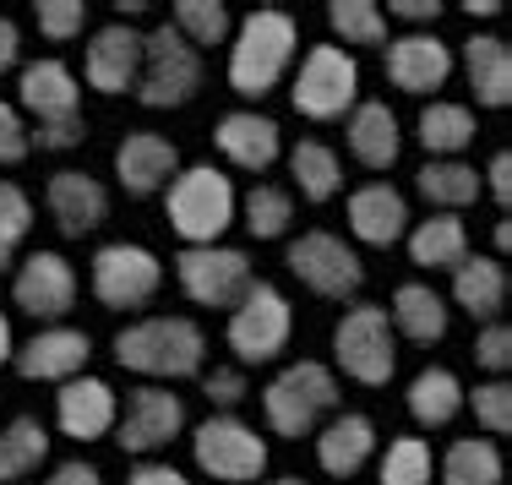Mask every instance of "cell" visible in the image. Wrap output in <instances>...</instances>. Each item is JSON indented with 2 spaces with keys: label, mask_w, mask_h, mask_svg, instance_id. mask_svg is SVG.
<instances>
[{
  "label": "cell",
  "mask_w": 512,
  "mask_h": 485,
  "mask_svg": "<svg viewBox=\"0 0 512 485\" xmlns=\"http://www.w3.org/2000/svg\"><path fill=\"white\" fill-rule=\"evenodd\" d=\"M289 273L322 300H355L365 284V262L344 246V235L333 229H311L289 246Z\"/></svg>",
  "instance_id": "8fae6325"
},
{
  "label": "cell",
  "mask_w": 512,
  "mask_h": 485,
  "mask_svg": "<svg viewBox=\"0 0 512 485\" xmlns=\"http://www.w3.org/2000/svg\"><path fill=\"white\" fill-rule=\"evenodd\" d=\"M327 22H333V33L344 44H382L387 39V17L371 0H333V6H327Z\"/></svg>",
  "instance_id": "74e56055"
},
{
  "label": "cell",
  "mask_w": 512,
  "mask_h": 485,
  "mask_svg": "<svg viewBox=\"0 0 512 485\" xmlns=\"http://www.w3.org/2000/svg\"><path fill=\"white\" fill-rule=\"evenodd\" d=\"M115 360L137 377H158V382H180L197 377L207 360V338L191 317H142L115 333Z\"/></svg>",
  "instance_id": "6da1fadb"
},
{
  "label": "cell",
  "mask_w": 512,
  "mask_h": 485,
  "mask_svg": "<svg viewBox=\"0 0 512 485\" xmlns=\"http://www.w3.org/2000/svg\"><path fill=\"white\" fill-rule=\"evenodd\" d=\"M463 66H469L474 99L485 109H512V44L491 39V33H474L463 44Z\"/></svg>",
  "instance_id": "484cf974"
},
{
  "label": "cell",
  "mask_w": 512,
  "mask_h": 485,
  "mask_svg": "<svg viewBox=\"0 0 512 485\" xmlns=\"http://www.w3.org/2000/svg\"><path fill=\"white\" fill-rule=\"evenodd\" d=\"M33 229V202L22 186H11V180H0V240L6 246H22Z\"/></svg>",
  "instance_id": "b9f144b4"
},
{
  "label": "cell",
  "mask_w": 512,
  "mask_h": 485,
  "mask_svg": "<svg viewBox=\"0 0 512 485\" xmlns=\"http://www.w3.org/2000/svg\"><path fill=\"white\" fill-rule=\"evenodd\" d=\"M44 485H104V475L93 464H60Z\"/></svg>",
  "instance_id": "816d5d0a"
},
{
  "label": "cell",
  "mask_w": 512,
  "mask_h": 485,
  "mask_svg": "<svg viewBox=\"0 0 512 485\" xmlns=\"http://www.w3.org/2000/svg\"><path fill=\"white\" fill-rule=\"evenodd\" d=\"M507 306H512V273H507Z\"/></svg>",
  "instance_id": "6f0895ef"
},
{
  "label": "cell",
  "mask_w": 512,
  "mask_h": 485,
  "mask_svg": "<svg viewBox=\"0 0 512 485\" xmlns=\"http://www.w3.org/2000/svg\"><path fill=\"white\" fill-rule=\"evenodd\" d=\"M44 202H50L60 235H71V240L93 235V229L109 218V191H104V180L88 175V169H60V175H50Z\"/></svg>",
  "instance_id": "ac0fdd59"
},
{
  "label": "cell",
  "mask_w": 512,
  "mask_h": 485,
  "mask_svg": "<svg viewBox=\"0 0 512 485\" xmlns=\"http://www.w3.org/2000/svg\"><path fill=\"white\" fill-rule=\"evenodd\" d=\"M485 186H491V197L512 208V148H502L491 164H485Z\"/></svg>",
  "instance_id": "7dc6e473"
},
{
  "label": "cell",
  "mask_w": 512,
  "mask_h": 485,
  "mask_svg": "<svg viewBox=\"0 0 512 485\" xmlns=\"http://www.w3.org/2000/svg\"><path fill=\"white\" fill-rule=\"evenodd\" d=\"M197 88H202V55L175 33V22L153 28L148 33V50H142L137 99L148 104V109H180Z\"/></svg>",
  "instance_id": "ba28073f"
},
{
  "label": "cell",
  "mask_w": 512,
  "mask_h": 485,
  "mask_svg": "<svg viewBox=\"0 0 512 485\" xmlns=\"http://www.w3.org/2000/svg\"><path fill=\"white\" fill-rule=\"evenodd\" d=\"M409 257L414 268H458L469 257V229L458 213H436L420 229H409Z\"/></svg>",
  "instance_id": "f546056e"
},
{
  "label": "cell",
  "mask_w": 512,
  "mask_h": 485,
  "mask_svg": "<svg viewBox=\"0 0 512 485\" xmlns=\"http://www.w3.org/2000/svg\"><path fill=\"white\" fill-rule=\"evenodd\" d=\"M44 458H50V431H44L33 415H17L6 431H0V485L33 475Z\"/></svg>",
  "instance_id": "d6a6232c"
},
{
  "label": "cell",
  "mask_w": 512,
  "mask_h": 485,
  "mask_svg": "<svg viewBox=\"0 0 512 485\" xmlns=\"http://www.w3.org/2000/svg\"><path fill=\"white\" fill-rule=\"evenodd\" d=\"M474 420L496 436H512V382H480L474 387Z\"/></svg>",
  "instance_id": "60d3db41"
},
{
  "label": "cell",
  "mask_w": 512,
  "mask_h": 485,
  "mask_svg": "<svg viewBox=\"0 0 512 485\" xmlns=\"http://www.w3.org/2000/svg\"><path fill=\"white\" fill-rule=\"evenodd\" d=\"M175 175H180V153L169 137H158V131H131V137H120L115 180L131 197H153V191H164Z\"/></svg>",
  "instance_id": "e0dca14e"
},
{
  "label": "cell",
  "mask_w": 512,
  "mask_h": 485,
  "mask_svg": "<svg viewBox=\"0 0 512 485\" xmlns=\"http://www.w3.org/2000/svg\"><path fill=\"white\" fill-rule=\"evenodd\" d=\"M398 148H404V137H398V115L387 109V99L355 104V115H349V153L365 169H393Z\"/></svg>",
  "instance_id": "d4e9b609"
},
{
  "label": "cell",
  "mask_w": 512,
  "mask_h": 485,
  "mask_svg": "<svg viewBox=\"0 0 512 485\" xmlns=\"http://www.w3.org/2000/svg\"><path fill=\"white\" fill-rule=\"evenodd\" d=\"M169 229H175L186 246H218L229 224H235V180L218 164H180V175L169 180Z\"/></svg>",
  "instance_id": "3957f363"
},
{
  "label": "cell",
  "mask_w": 512,
  "mask_h": 485,
  "mask_svg": "<svg viewBox=\"0 0 512 485\" xmlns=\"http://www.w3.org/2000/svg\"><path fill=\"white\" fill-rule=\"evenodd\" d=\"M496 251H512V218H502V224H496Z\"/></svg>",
  "instance_id": "db71d44e"
},
{
  "label": "cell",
  "mask_w": 512,
  "mask_h": 485,
  "mask_svg": "<svg viewBox=\"0 0 512 485\" xmlns=\"http://www.w3.org/2000/svg\"><path fill=\"white\" fill-rule=\"evenodd\" d=\"M360 104V66L355 55H344L338 44H316L300 60L295 77V109L306 120H349Z\"/></svg>",
  "instance_id": "52a82bcc"
},
{
  "label": "cell",
  "mask_w": 512,
  "mask_h": 485,
  "mask_svg": "<svg viewBox=\"0 0 512 485\" xmlns=\"http://www.w3.org/2000/svg\"><path fill=\"white\" fill-rule=\"evenodd\" d=\"M376 453V420L371 415H338L333 426L316 436V464L327 469L333 480H349L355 469H365V458Z\"/></svg>",
  "instance_id": "cb8c5ba5"
},
{
  "label": "cell",
  "mask_w": 512,
  "mask_h": 485,
  "mask_svg": "<svg viewBox=\"0 0 512 485\" xmlns=\"http://www.w3.org/2000/svg\"><path fill=\"white\" fill-rule=\"evenodd\" d=\"M289 327H295V311H289V300L278 295L273 284H256L246 289V300H240L235 311H229V349H235L240 366H267V360L284 355L289 344Z\"/></svg>",
  "instance_id": "8992f818"
},
{
  "label": "cell",
  "mask_w": 512,
  "mask_h": 485,
  "mask_svg": "<svg viewBox=\"0 0 512 485\" xmlns=\"http://www.w3.org/2000/svg\"><path fill=\"white\" fill-rule=\"evenodd\" d=\"M175 278L197 306H229L235 311L251 289V257L235 246H186L175 262Z\"/></svg>",
  "instance_id": "7c38bea8"
},
{
  "label": "cell",
  "mask_w": 512,
  "mask_h": 485,
  "mask_svg": "<svg viewBox=\"0 0 512 485\" xmlns=\"http://www.w3.org/2000/svg\"><path fill=\"white\" fill-rule=\"evenodd\" d=\"M420 142H425V153H436V159H453V153H463L474 142V115L463 104H447V99H436V104H425L420 109Z\"/></svg>",
  "instance_id": "836d02e7"
},
{
  "label": "cell",
  "mask_w": 512,
  "mask_h": 485,
  "mask_svg": "<svg viewBox=\"0 0 512 485\" xmlns=\"http://www.w3.org/2000/svg\"><path fill=\"white\" fill-rule=\"evenodd\" d=\"M88 355H93V338L82 327H44L11 360H17L22 382H71V377H82Z\"/></svg>",
  "instance_id": "2e32d148"
},
{
  "label": "cell",
  "mask_w": 512,
  "mask_h": 485,
  "mask_svg": "<svg viewBox=\"0 0 512 485\" xmlns=\"http://www.w3.org/2000/svg\"><path fill=\"white\" fill-rule=\"evenodd\" d=\"M11 360V322H6V311H0V366Z\"/></svg>",
  "instance_id": "f5cc1de1"
},
{
  "label": "cell",
  "mask_w": 512,
  "mask_h": 485,
  "mask_svg": "<svg viewBox=\"0 0 512 485\" xmlns=\"http://www.w3.org/2000/svg\"><path fill=\"white\" fill-rule=\"evenodd\" d=\"M387 17H404V22H436V17H442V6H436V0H393V6H387Z\"/></svg>",
  "instance_id": "f907efd6"
},
{
  "label": "cell",
  "mask_w": 512,
  "mask_h": 485,
  "mask_svg": "<svg viewBox=\"0 0 512 485\" xmlns=\"http://www.w3.org/2000/svg\"><path fill=\"white\" fill-rule=\"evenodd\" d=\"M180 426H186V404H180L175 387H137V393L126 398V420H120L115 442L120 453H153V447H169L180 436Z\"/></svg>",
  "instance_id": "5bb4252c"
},
{
  "label": "cell",
  "mask_w": 512,
  "mask_h": 485,
  "mask_svg": "<svg viewBox=\"0 0 512 485\" xmlns=\"http://www.w3.org/2000/svg\"><path fill=\"white\" fill-rule=\"evenodd\" d=\"M295 44H300V28L289 11H278V6L251 11L235 28V39H229V88L240 99L273 93L278 77L289 71V60H295Z\"/></svg>",
  "instance_id": "7a4b0ae2"
},
{
  "label": "cell",
  "mask_w": 512,
  "mask_h": 485,
  "mask_svg": "<svg viewBox=\"0 0 512 485\" xmlns=\"http://www.w3.org/2000/svg\"><path fill=\"white\" fill-rule=\"evenodd\" d=\"M191 458H197L207 480H224V485H246L267 475V442L235 415H213L207 426H197Z\"/></svg>",
  "instance_id": "9c48e42d"
},
{
  "label": "cell",
  "mask_w": 512,
  "mask_h": 485,
  "mask_svg": "<svg viewBox=\"0 0 512 485\" xmlns=\"http://www.w3.org/2000/svg\"><path fill=\"white\" fill-rule=\"evenodd\" d=\"M17 99L28 115H39V126H50V120H71L77 115V77H71L66 60H33V66H22L17 77Z\"/></svg>",
  "instance_id": "7402d4cb"
},
{
  "label": "cell",
  "mask_w": 512,
  "mask_h": 485,
  "mask_svg": "<svg viewBox=\"0 0 512 485\" xmlns=\"http://www.w3.org/2000/svg\"><path fill=\"white\" fill-rule=\"evenodd\" d=\"M267 426L278 436H306L327 409H338V382L322 360H300V366H284L262 393Z\"/></svg>",
  "instance_id": "5b68a950"
},
{
  "label": "cell",
  "mask_w": 512,
  "mask_h": 485,
  "mask_svg": "<svg viewBox=\"0 0 512 485\" xmlns=\"http://www.w3.org/2000/svg\"><path fill=\"white\" fill-rule=\"evenodd\" d=\"M6 268H11V246L0 240V273H6Z\"/></svg>",
  "instance_id": "9f6ffc18"
},
{
  "label": "cell",
  "mask_w": 512,
  "mask_h": 485,
  "mask_svg": "<svg viewBox=\"0 0 512 485\" xmlns=\"http://www.w3.org/2000/svg\"><path fill=\"white\" fill-rule=\"evenodd\" d=\"M382 485H431V447L420 436H398L382 453Z\"/></svg>",
  "instance_id": "f35d334b"
},
{
  "label": "cell",
  "mask_w": 512,
  "mask_h": 485,
  "mask_svg": "<svg viewBox=\"0 0 512 485\" xmlns=\"http://www.w3.org/2000/svg\"><path fill=\"white\" fill-rule=\"evenodd\" d=\"M289 175H295L300 197H311V202L338 197V186H344V164H338V153L327 148V142H316V137L289 148Z\"/></svg>",
  "instance_id": "1f68e13d"
},
{
  "label": "cell",
  "mask_w": 512,
  "mask_h": 485,
  "mask_svg": "<svg viewBox=\"0 0 512 485\" xmlns=\"http://www.w3.org/2000/svg\"><path fill=\"white\" fill-rule=\"evenodd\" d=\"M507 458L491 436H463L442 458V485H502Z\"/></svg>",
  "instance_id": "4dcf8cb0"
},
{
  "label": "cell",
  "mask_w": 512,
  "mask_h": 485,
  "mask_svg": "<svg viewBox=\"0 0 512 485\" xmlns=\"http://www.w3.org/2000/svg\"><path fill=\"white\" fill-rule=\"evenodd\" d=\"M453 300L474 322H496L507 306V268L496 257H463L453 268Z\"/></svg>",
  "instance_id": "4316f807"
},
{
  "label": "cell",
  "mask_w": 512,
  "mask_h": 485,
  "mask_svg": "<svg viewBox=\"0 0 512 485\" xmlns=\"http://www.w3.org/2000/svg\"><path fill=\"white\" fill-rule=\"evenodd\" d=\"M55 420L71 442H99V436H109V426H120V398H115V387L99 382V377L60 382Z\"/></svg>",
  "instance_id": "d6986e66"
},
{
  "label": "cell",
  "mask_w": 512,
  "mask_h": 485,
  "mask_svg": "<svg viewBox=\"0 0 512 485\" xmlns=\"http://www.w3.org/2000/svg\"><path fill=\"white\" fill-rule=\"evenodd\" d=\"M28 148H33V137H28V126H22L17 104L0 99V164H22Z\"/></svg>",
  "instance_id": "ee69618b"
},
{
  "label": "cell",
  "mask_w": 512,
  "mask_h": 485,
  "mask_svg": "<svg viewBox=\"0 0 512 485\" xmlns=\"http://www.w3.org/2000/svg\"><path fill=\"white\" fill-rule=\"evenodd\" d=\"M11 295H17V311H28L33 322H60L77 306V268L60 251H33L17 268Z\"/></svg>",
  "instance_id": "9a60e30c"
},
{
  "label": "cell",
  "mask_w": 512,
  "mask_h": 485,
  "mask_svg": "<svg viewBox=\"0 0 512 485\" xmlns=\"http://www.w3.org/2000/svg\"><path fill=\"white\" fill-rule=\"evenodd\" d=\"M17 60H22V28L11 17H0V77H6Z\"/></svg>",
  "instance_id": "c3c4849f"
},
{
  "label": "cell",
  "mask_w": 512,
  "mask_h": 485,
  "mask_svg": "<svg viewBox=\"0 0 512 485\" xmlns=\"http://www.w3.org/2000/svg\"><path fill=\"white\" fill-rule=\"evenodd\" d=\"M213 148L224 153L229 164L256 169V175H262V169H273V164H278V153H284V131H278V120H267V115L235 109V115H224V120H218Z\"/></svg>",
  "instance_id": "44dd1931"
},
{
  "label": "cell",
  "mask_w": 512,
  "mask_h": 485,
  "mask_svg": "<svg viewBox=\"0 0 512 485\" xmlns=\"http://www.w3.org/2000/svg\"><path fill=\"white\" fill-rule=\"evenodd\" d=\"M82 137H88V120L71 115V120H50V126L33 131V148H44V153H66V148H77Z\"/></svg>",
  "instance_id": "f6af8a7d"
},
{
  "label": "cell",
  "mask_w": 512,
  "mask_h": 485,
  "mask_svg": "<svg viewBox=\"0 0 512 485\" xmlns=\"http://www.w3.org/2000/svg\"><path fill=\"white\" fill-rule=\"evenodd\" d=\"M33 17H39V33H44V39H55V44L77 39V33L88 28V6H82V0H39Z\"/></svg>",
  "instance_id": "ab89813d"
},
{
  "label": "cell",
  "mask_w": 512,
  "mask_h": 485,
  "mask_svg": "<svg viewBox=\"0 0 512 485\" xmlns=\"http://www.w3.org/2000/svg\"><path fill=\"white\" fill-rule=\"evenodd\" d=\"M240 208H246V229L256 240H278L289 224H295V202H289L284 186H251Z\"/></svg>",
  "instance_id": "8d00e7d4"
},
{
  "label": "cell",
  "mask_w": 512,
  "mask_h": 485,
  "mask_svg": "<svg viewBox=\"0 0 512 485\" xmlns=\"http://www.w3.org/2000/svg\"><path fill=\"white\" fill-rule=\"evenodd\" d=\"M387 77L404 93H436L453 77V50L436 33H404L387 44Z\"/></svg>",
  "instance_id": "ffe728a7"
},
{
  "label": "cell",
  "mask_w": 512,
  "mask_h": 485,
  "mask_svg": "<svg viewBox=\"0 0 512 485\" xmlns=\"http://www.w3.org/2000/svg\"><path fill=\"white\" fill-rule=\"evenodd\" d=\"M88 278H93L99 306L142 311L158 295V284H164V262H158L148 246H137V240H115V246L93 251V273Z\"/></svg>",
  "instance_id": "30bf717a"
},
{
  "label": "cell",
  "mask_w": 512,
  "mask_h": 485,
  "mask_svg": "<svg viewBox=\"0 0 512 485\" xmlns=\"http://www.w3.org/2000/svg\"><path fill=\"white\" fill-rule=\"evenodd\" d=\"M463 11H469V17H496V0H469Z\"/></svg>",
  "instance_id": "11a10c76"
},
{
  "label": "cell",
  "mask_w": 512,
  "mask_h": 485,
  "mask_svg": "<svg viewBox=\"0 0 512 485\" xmlns=\"http://www.w3.org/2000/svg\"><path fill=\"white\" fill-rule=\"evenodd\" d=\"M463 382L453 377L447 366H425L420 377L409 382V415L420 420V426H453L463 415Z\"/></svg>",
  "instance_id": "f1b7e54d"
},
{
  "label": "cell",
  "mask_w": 512,
  "mask_h": 485,
  "mask_svg": "<svg viewBox=\"0 0 512 485\" xmlns=\"http://www.w3.org/2000/svg\"><path fill=\"white\" fill-rule=\"evenodd\" d=\"M126 485H191L180 469H169V464H142V469H131V480Z\"/></svg>",
  "instance_id": "681fc988"
},
{
  "label": "cell",
  "mask_w": 512,
  "mask_h": 485,
  "mask_svg": "<svg viewBox=\"0 0 512 485\" xmlns=\"http://www.w3.org/2000/svg\"><path fill=\"white\" fill-rule=\"evenodd\" d=\"M169 22H175V33L191 44V50H213V44L235 39V22H229L224 0H175Z\"/></svg>",
  "instance_id": "d590c367"
},
{
  "label": "cell",
  "mask_w": 512,
  "mask_h": 485,
  "mask_svg": "<svg viewBox=\"0 0 512 485\" xmlns=\"http://www.w3.org/2000/svg\"><path fill=\"white\" fill-rule=\"evenodd\" d=\"M202 393L213 398L218 409H235L240 398H246V377H240L235 366H213V371L202 377Z\"/></svg>",
  "instance_id": "bcb514c9"
},
{
  "label": "cell",
  "mask_w": 512,
  "mask_h": 485,
  "mask_svg": "<svg viewBox=\"0 0 512 485\" xmlns=\"http://www.w3.org/2000/svg\"><path fill=\"white\" fill-rule=\"evenodd\" d=\"M273 485H306V480H273Z\"/></svg>",
  "instance_id": "680465c9"
},
{
  "label": "cell",
  "mask_w": 512,
  "mask_h": 485,
  "mask_svg": "<svg viewBox=\"0 0 512 485\" xmlns=\"http://www.w3.org/2000/svg\"><path fill=\"white\" fill-rule=\"evenodd\" d=\"M349 229L365 246H393L398 235H409V202L393 186L371 180V186L349 191Z\"/></svg>",
  "instance_id": "603a6c76"
},
{
  "label": "cell",
  "mask_w": 512,
  "mask_h": 485,
  "mask_svg": "<svg viewBox=\"0 0 512 485\" xmlns=\"http://www.w3.org/2000/svg\"><path fill=\"white\" fill-rule=\"evenodd\" d=\"M398 327L387 322L382 306H349L344 322L333 327V355H338V371L360 387H382L393 382L398 371Z\"/></svg>",
  "instance_id": "277c9868"
},
{
  "label": "cell",
  "mask_w": 512,
  "mask_h": 485,
  "mask_svg": "<svg viewBox=\"0 0 512 485\" xmlns=\"http://www.w3.org/2000/svg\"><path fill=\"white\" fill-rule=\"evenodd\" d=\"M142 50H148V33H137L131 22H109L88 39L82 50V77L93 93H137L142 82Z\"/></svg>",
  "instance_id": "4fadbf2b"
},
{
  "label": "cell",
  "mask_w": 512,
  "mask_h": 485,
  "mask_svg": "<svg viewBox=\"0 0 512 485\" xmlns=\"http://www.w3.org/2000/svg\"><path fill=\"white\" fill-rule=\"evenodd\" d=\"M474 360L496 377H512V322H485L474 338Z\"/></svg>",
  "instance_id": "7bdbcfd3"
},
{
  "label": "cell",
  "mask_w": 512,
  "mask_h": 485,
  "mask_svg": "<svg viewBox=\"0 0 512 485\" xmlns=\"http://www.w3.org/2000/svg\"><path fill=\"white\" fill-rule=\"evenodd\" d=\"M414 186H420V197L431 202V208H469L474 197H480V186L485 180L474 175V164H458V159H436V164H425L420 169V180H414Z\"/></svg>",
  "instance_id": "e575fe53"
},
{
  "label": "cell",
  "mask_w": 512,
  "mask_h": 485,
  "mask_svg": "<svg viewBox=\"0 0 512 485\" xmlns=\"http://www.w3.org/2000/svg\"><path fill=\"white\" fill-rule=\"evenodd\" d=\"M393 327L409 344H442L447 338V300L431 284H398L393 289Z\"/></svg>",
  "instance_id": "83f0119b"
}]
</instances>
